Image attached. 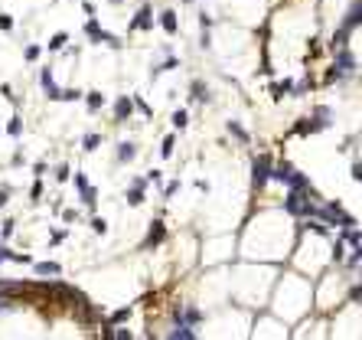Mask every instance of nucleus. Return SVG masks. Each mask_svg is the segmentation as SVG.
Masks as SVG:
<instances>
[{"instance_id": "18", "label": "nucleus", "mask_w": 362, "mask_h": 340, "mask_svg": "<svg viewBox=\"0 0 362 340\" xmlns=\"http://www.w3.org/2000/svg\"><path fill=\"white\" fill-rule=\"evenodd\" d=\"M98 141H101V137H98V134H92V137H85V148H88V151H92V148H95V144H98Z\"/></svg>"}, {"instance_id": "1", "label": "nucleus", "mask_w": 362, "mask_h": 340, "mask_svg": "<svg viewBox=\"0 0 362 340\" xmlns=\"http://www.w3.org/2000/svg\"><path fill=\"white\" fill-rule=\"evenodd\" d=\"M284 206H287L290 216L307 219V216H313V206H317V203H310V190H290L287 200H284Z\"/></svg>"}, {"instance_id": "8", "label": "nucleus", "mask_w": 362, "mask_h": 340, "mask_svg": "<svg viewBox=\"0 0 362 340\" xmlns=\"http://www.w3.org/2000/svg\"><path fill=\"white\" fill-rule=\"evenodd\" d=\"M160 26H163L166 33H176V13H173V10H166L163 17H160Z\"/></svg>"}, {"instance_id": "19", "label": "nucleus", "mask_w": 362, "mask_h": 340, "mask_svg": "<svg viewBox=\"0 0 362 340\" xmlns=\"http://www.w3.org/2000/svg\"><path fill=\"white\" fill-rule=\"evenodd\" d=\"M352 177H356L359 183H362V164H352Z\"/></svg>"}, {"instance_id": "14", "label": "nucleus", "mask_w": 362, "mask_h": 340, "mask_svg": "<svg viewBox=\"0 0 362 340\" xmlns=\"http://www.w3.org/2000/svg\"><path fill=\"white\" fill-rule=\"evenodd\" d=\"M128 115H131V102L121 99V102H117V118H128Z\"/></svg>"}, {"instance_id": "7", "label": "nucleus", "mask_w": 362, "mask_h": 340, "mask_svg": "<svg viewBox=\"0 0 362 340\" xmlns=\"http://www.w3.org/2000/svg\"><path fill=\"white\" fill-rule=\"evenodd\" d=\"M323 124H320V118H304L300 124H294V134H313V131H320Z\"/></svg>"}, {"instance_id": "10", "label": "nucleus", "mask_w": 362, "mask_h": 340, "mask_svg": "<svg viewBox=\"0 0 362 340\" xmlns=\"http://www.w3.org/2000/svg\"><path fill=\"white\" fill-rule=\"evenodd\" d=\"M150 23H154V20H150V10H147V7H144V10L137 13V20H134V23H131V26H134V30H137V26H141V30H147Z\"/></svg>"}, {"instance_id": "15", "label": "nucleus", "mask_w": 362, "mask_h": 340, "mask_svg": "<svg viewBox=\"0 0 362 340\" xmlns=\"http://www.w3.org/2000/svg\"><path fill=\"white\" fill-rule=\"evenodd\" d=\"M173 124H176V128H186V124H190V115H186V112H176V115H173Z\"/></svg>"}, {"instance_id": "9", "label": "nucleus", "mask_w": 362, "mask_h": 340, "mask_svg": "<svg viewBox=\"0 0 362 340\" xmlns=\"http://www.w3.org/2000/svg\"><path fill=\"white\" fill-rule=\"evenodd\" d=\"M190 99H196V102H209V88L203 85V82H193V88H190Z\"/></svg>"}, {"instance_id": "4", "label": "nucleus", "mask_w": 362, "mask_h": 340, "mask_svg": "<svg viewBox=\"0 0 362 340\" xmlns=\"http://www.w3.org/2000/svg\"><path fill=\"white\" fill-rule=\"evenodd\" d=\"M352 72H356V59H352L343 46V50H336V66H333V72H330V82L343 79V75H352Z\"/></svg>"}, {"instance_id": "13", "label": "nucleus", "mask_w": 362, "mask_h": 340, "mask_svg": "<svg viewBox=\"0 0 362 340\" xmlns=\"http://www.w3.org/2000/svg\"><path fill=\"white\" fill-rule=\"evenodd\" d=\"M39 275H59V265H52V262H43V265H36Z\"/></svg>"}, {"instance_id": "20", "label": "nucleus", "mask_w": 362, "mask_h": 340, "mask_svg": "<svg viewBox=\"0 0 362 340\" xmlns=\"http://www.w3.org/2000/svg\"><path fill=\"white\" fill-rule=\"evenodd\" d=\"M186 4H193V0H186Z\"/></svg>"}, {"instance_id": "16", "label": "nucleus", "mask_w": 362, "mask_h": 340, "mask_svg": "<svg viewBox=\"0 0 362 340\" xmlns=\"http://www.w3.org/2000/svg\"><path fill=\"white\" fill-rule=\"evenodd\" d=\"M117 157H121V161H131V157H134V148H131V144H124V148H121V154H117Z\"/></svg>"}, {"instance_id": "11", "label": "nucleus", "mask_w": 362, "mask_h": 340, "mask_svg": "<svg viewBox=\"0 0 362 340\" xmlns=\"http://www.w3.org/2000/svg\"><path fill=\"white\" fill-rule=\"evenodd\" d=\"M163 239V223H154V232H150V239H147V246H157V242Z\"/></svg>"}, {"instance_id": "2", "label": "nucleus", "mask_w": 362, "mask_h": 340, "mask_svg": "<svg viewBox=\"0 0 362 340\" xmlns=\"http://www.w3.org/2000/svg\"><path fill=\"white\" fill-rule=\"evenodd\" d=\"M271 180H281V183H287L290 190H310V180L304 177L300 170H294L290 164H277V167H271Z\"/></svg>"}, {"instance_id": "17", "label": "nucleus", "mask_w": 362, "mask_h": 340, "mask_svg": "<svg viewBox=\"0 0 362 340\" xmlns=\"http://www.w3.org/2000/svg\"><path fill=\"white\" fill-rule=\"evenodd\" d=\"M160 154H163V157H170V154H173V137H166V141H163V148H160Z\"/></svg>"}, {"instance_id": "5", "label": "nucleus", "mask_w": 362, "mask_h": 340, "mask_svg": "<svg viewBox=\"0 0 362 340\" xmlns=\"http://www.w3.org/2000/svg\"><path fill=\"white\" fill-rule=\"evenodd\" d=\"M359 23H362V0H359V4H356V7L349 10V17L343 20V30H349V33H352V30H356Z\"/></svg>"}, {"instance_id": "3", "label": "nucleus", "mask_w": 362, "mask_h": 340, "mask_svg": "<svg viewBox=\"0 0 362 340\" xmlns=\"http://www.w3.org/2000/svg\"><path fill=\"white\" fill-rule=\"evenodd\" d=\"M271 167H274L271 154H258V157H255V170H252V183H255V190H261V186L271 180Z\"/></svg>"}, {"instance_id": "6", "label": "nucleus", "mask_w": 362, "mask_h": 340, "mask_svg": "<svg viewBox=\"0 0 362 340\" xmlns=\"http://www.w3.org/2000/svg\"><path fill=\"white\" fill-rule=\"evenodd\" d=\"M228 134H232V137H235V141H238V144H245V148H248V144H252V134H248V131L242 128L238 121H228Z\"/></svg>"}, {"instance_id": "12", "label": "nucleus", "mask_w": 362, "mask_h": 340, "mask_svg": "<svg viewBox=\"0 0 362 340\" xmlns=\"http://www.w3.org/2000/svg\"><path fill=\"white\" fill-rule=\"evenodd\" d=\"M183 317H186V324L193 327V324H199V317H203V314H199L196 308H186V311H183Z\"/></svg>"}]
</instances>
